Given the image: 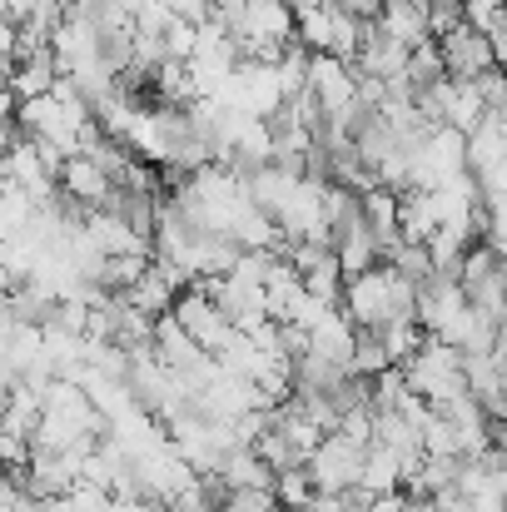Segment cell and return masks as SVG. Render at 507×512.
I'll return each mask as SVG.
<instances>
[{"mask_svg":"<svg viewBox=\"0 0 507 512\" xmlns=\"http://www.w3.org/2000/svg\"><path fill=\"white\" fill-rule=\"evenodd\" d=\"M15 324H20V319H15V304H10V289H5V294H0V343H5V334H10Z\"/></svg>","mask_w":507,"mask_h":512,"instance_id":"cell-27","label":"cell"},{"mask_svg":"<svg viewBox=\"0 0 507 512\" xmlns=\"http://www.w3.org/2000/svg\"><path fill=\"white\" fill-rule=\"evenodd\" d=\"M433 508L438 512H473V498H463L458 488H443V493L433 498Z\"/></svg>","mask_w":507,"mask_h":512,"instance_id":"cell-26","label":"cell"},{"mask_svg":"<svg viewBox=\"0 0 507 512\" xmlns=\"http://www.w3.org/2000/svg\"><path fill=\"white\" fill-rule=\"evenodd\" d=\"M304 90H309V100H314L334 125H343L348 110L358 105V70H353V60L314 55V60H309V80H304Z\"/></svg>","mask_w":507,"mask_h":512,"instance_id":"cell-6","label":"cell"},{"mask_svg":"<svg viewBox=\"0 0 507 512\" xmlns=\"http://www.w3.org/2000/svg\"><path fill=\"white\" fill-rule=\"evenodd\" d=\"M493 358L503 363V373H507V324H503V329H498V343H493Z\"/></svg>","mask_w":507,"mask_h":512,"instance_id":"cell-28","label":"cell"},{"mask_svg":"<svg viewBox=\"0 0 507 512\" xmlns=\"http://www.w3.org/2000/svg\"><path fill=\"white\" fill-rule=\"evenodd\" d=\"M60 189H65L70 199H80L85 209H105L110 194H115V174L105 170V165H95L90 155H65V165H60Z\"/></svg>","mask_w":507,"mask_h":512,"instance_id":"cell-9","label":"cell"},{"mask_svg":"<svg viewBox=\"0 0 507 512\" xmlns=\"http://www.w3.org/2000/svg\"><path fill=\"white\" fill-rule=\"evenodd\" d=\"M408 85H413V95H423V90H433L443 75H448V65H443V50H438V40L428 35L423 45H413V55H408Z\"/></svg>","mask_w":507,"mask_h":512,"instance_id":"cell-19","label":"cell"},{"mask_svg":"<svg viewBox=\"0 0 507 512\" xmlns=\"http://www.w3.org/2000/svg\"><path fill=\"white\" fill-rule=\"evenodd\" d=\"M334 254H338V264H343V274H363V269L378 264V234L368 229V219H358L353 229L338 234Z\"/></svg>","mask_w":507,"mask_h":512,"instance_id":"cell-17","label":"cell"},{"mask_svg":"<svg viewBox=\"0 0 507 512\" xmlns=\"http://www.w3.org/2000/svg\"><path fill=\"white\" fill-rule=\"evenodd\" d=\"M329 5H338L353 20H378V10H383V0H329Z\"/></svg>","mask_w":507,"mask_h":512,"instance_id":"cell-25","label":"cell"},{"mask_svg":"<svg viewBox=\"0 0 507 512\" xmlns=\"http://www.w3.org/2000/svg\"><path fill=\"white\" fill-rule=\"evenodd\" d=\"M254 453H259V458H264L274 473H284V468H299V463H304V453H299V448H294V443H289L279 428H274V418H269V428L254 438Z\"/></svg>","mask_w":507,"mask_h":512,"instance_id":"cell-22","label":"cell"},{"mask_svg":"<svg viewBox=\"0 0 507 512\" xmlns=\"http://www.w3.org/2000/svg\"><path fill=\"white\" fill-rule=\"evenodd\" d=\"M0 25H10V20H5V15H0Z\"/></svg>","mask_w":507,"mask_h":512,"instance_id":"cell-33","label":"cell"},{"mask_svg":"<svg viewBox=\"0 0 507 512\" xmlns=\"http://www.w3.org/2000/svg\"><path fill=\"white\" fill-rule=\"evenodd\" d=\"M398 368H403V383L418 398H428V403H448V398L468 393V383H463V353L453 343L433 339V334L418 343V353L408 363H398Z\"/></svg>","mask_w":507,"mask_h":512,"instance_id":"cell-2","label":"cell"},{"mask_svg":"<svg viewBox=\"0 0 507 512\" xmlns=\"http://www.w3.org/2000/svg\"><path fill=\"white\" fill-rule=\"evenodd\" d=\"M433 408V403H428ZM423 453L428 458H463V438H458V423L453 418H443L438 408L428 413V423H423Z\"/></svg>","mask_w":507,"mask_h":512,"instance_id":"cell-20","label":"cell"},{"mask_svg":"<svg viewBox=\"0 0 507 512\" xmlns=\"http://www.w3.org/2000/svg\"><path fill=\"white\" fill-rule=\"evenodd\" d=\"M274 498H279V508H314L319 488H314L309 468L299 463V468H284V473L274 478Z\"/></svg>","mask_w":507,"mask_h":512,"instance_id":"cell-21","label":"cell"},{"mask_svg":"<svg viewBox=\"0 0 507 512\" xmlns=\"http://www.w3.org/2000/svg\"><path fill=\"white\" fill-rule=\"evenodd\" d=\"M219 478L229 483V488H274V468L254 453V443H234L229 453H224V463H219Z\"/></svg>","mask_w":507,"mask_h":512,"instance_id":"cell-14","label":"cell"},{"mask_svg":"<svg viewBox=\"0 0 507 512\" xmlns=\"http://www.w3.org/2000/svg\"><path fill=\"white\" fill-rule=\"evenodd\" d=\"M463 304H468V294H463V284H458L453 274L423 279V284H418V324H423V334H443V324H448Z\"/></svg>","mask_w":507,"mask_h":512,"instance_id":"cell-10","label":"cell"},{"mask_svg":"<svg viewBox=\"0 0 507 512\" xmlns=\"http://www.w3.org/2000/svg\"><path fill=\"white\" fill-rule=\"evenodd\" d=\"M55 80H60V60H55V50L45 45V50H30V55H15V65H10V90H15V100H35V95H50L55 90Z\"/></svg>","mask_w":507,"mask_h":512,"instance_id":"cell-11","label":"cell"},{"mask_svg":"<svg viewBox=\"0 0 507 512\" xmlns=\"http://www.w3.org/2000/svg\"><path fill=\"white\" fill-rule=\"evenodd\" d=\"M338 309L348 314V324H353L358 334H378V329L393 324V319H418V284L403 279L393 264L378 259L373 269L348 274Z\"/></svg>","mask_w":507,"mask_h":512,"instance_id":"cell-1","label":"cell"},{"mask_svg":"<svg viewBox=\"0 0 507 512\" xmlns=\"http://www.w3.org/2000/svg\"><path fill=\"white\" fill-rule=\"evenodd\" d=\"M503 160H507V135L493 125V120H483V125L468 135V170L488 174L493 165H503Z\"/></svg>","mask_w":507,"mask_h":512,"instance_id":"cell-18","label":"cell"},{"mask_svg":"<svg viewBox=\"0 0 507 512\" xmlns=\"http://www.w3.org/2000/svg\"><path fill=\"white\" fill-rule=\"evenodd\" d=\"M169 314L189 329V339L199 343L204 353H214V358H219V353L234 343V334H239V329H234V319H229V314H224V309H219L199 284L179 289V299H174V309H169Z\"/></svg>","mask_w":507,"mask_h":512,"instance_id":"cell-5","label":"cell"},{"mask_svg":"<svg viewBox=\"0 0 507 512\" xmlns=\"http://www.w3.org/2000/svg\"><path fill=\"white\" fill-rule=\"evenodd\" d=\"M438 50H443V65H448V75L453 80H478L483 70H493L498 65V50H493V40L478 30V25H458L453 35H443L438 40Z\"/></svg>","mask_w":507,"mask_h":512,"instance_id":"cell-8","label":"cell"},{"mask_svg":"<svg viewBox=\"0 0 507 512\" xmlns=\"http://www.w3.org/2000/svg\"><path fill=\"white\" fill-rule=\"evenodd\" d=\"M125 299H130L140 314L160 319V314H169V309H174V299H179V284H174V279L165 274V264H155V259H150V269H145V274H140V279L125 289Z\"/></svg>","mask_w":507,"mask_h":512,"instance_id":"cell-13","label":"cell"},{"mask_svg":"<svg viewBox=\"0 0 507 512\" xmlns=\"http://www.w3.org/2000/svg\"><path fill=\"white\" fill-rule=\"evenodd\" d=\"M363 448H368V443H353L348 433H324V438H319V448L304 458V468H309L314 488H319V493H348V488H358Z\"/></svg>","mask_w":507,"mask_h":512,"instance_id":"cell-4","label":"cell"},{"mask_svg":"<svg viewBox=\"0 0 507 512\" xmlns=\"http://www.w3.org/2000/svg\"><path fill=\"white\" fill-rule=\"evenodd\" d=\"M358 488H363L368 498H378V493H398V488H403L398 453H393V448H383V443H368V448H363V473H358Z\"/></svg>","mask_w":507,"mask_h":512,"instance_id":"cell-16","label":"cell"},{"mask_svg":"<svg viewBox=\"0 0 507 512\" xmlns=\"http://www.w3.org/2000/svg\"><path fill=\"white\" fill-rule=\"evenodd\" d=\"M458 284H463L468 304H473L478 314H488V319L503 329L507 324V259L503 254H493L483 239H473L468 254H463Z\"/></svg>","mask_w":507,"mask_h":512,"instance_id":"cell-3","label":"cell"},{"mask_svg":"<svg viewBox=\"0 0 507 512\" xmlns=\"http://www.w3.org/2000/svg\"><path fill=\"white\" fill-rule=\"evenodd\" d=\"M378 25L413 50V45L428 40V5H423V0H388V5L378 10Z\"/></svg>","mask_w":507,"mask_h":512,"instance_id":"cell-15","label":"cell"},{"mask_svg":"<svg viewBox=\"0 0 507 512\" xmlns=\"http://www.w3.org/2000/svg\"><path fill=\"white\" fill-rule=\"evenodd\" d=\"M498 65H503V75H507V55H503V60H498Z\"/></svg>","mask_w":507,"mask_h":512,"instance_id":"cell-32","label":"cell"},{"mask_svg":"<svg viewBox=\"0 0 507 512\" xmlns=\"http://www.w3.org/2000/svg\"><path fill=\"white\" fill-rule=\"evenodd\" d=\"M383 368H393V358H388V348L378 334H358L353 343V363H348V373H363V378H378Z\"/></svg>","mask_w":507,"mask_h":512,"instance_id":"cell-24","label":"cell"},{"mask_svg":"<svg viewBox=\"0 0 507 512\" xmlns=\"http://www.w3.org/2000/svg\"><path fill=\"white\" fill-rule=\"evenodd\" d=\"M353 343H358V329L348 324V314H343V309H329V314L309 329V353L329 358V363H338V368H348V363H353Z\"/></svg>","mask_w":507,"mask_h":512,"instance_id":"cell-12","label":"cell"},{"mask_svg":"<svg viewBox=\"0 0 507 512\" xmlns=\"http://www.w3.org/2000/svg\"><path fill=\"white\" fill-rule=\"evenodd\" d=\"M403 512H438V508H433V498H408Z\"/></svg>","mask_w":507,"mask_h":512,"instance_id":"cell-29","label":"cell"},{"mask_svg":"<svg viewBox=\"0 0 507 512\" xmlns=\"http://www.w3.org/2000/svg\"><path fill=\"white\" fill-rule=\"evenodd\" d=\"M383 264H393V269H398L403 279H413V284L433 279V254H428V244H408V239H403V244H398Z\"/></svg>","mask_w":507,"mask_h":512,"instance_id":"cell-23","label":"cell"},{"mask_svg":"<svg viewBox=\"0 0 507 512\" xmlns=\"http://www.w3.org/2000/svg\"><path fill=\"white\" fill-rule=\"evenodd\" d=\"M5 80H10V70H5V65H0V90H5Z\"/></svg>","mask_w":507,"mask_h":512,"instance_id":"cell-31","label":"cell"},{"mask_svg":"<svg viewBox=\"0 0 507 512\" xmlns=\"http://www.w3.org/2000/svg\"><path fill=\"white\" fill-rule=\"evenodd\" d=\"M408 45L403 40H393L378 20H363V30H358V55H353V70L358 75H373V80H398L403 70H408Z\"/></svg>","mask_w":507,"mask_h":512,"instance_id":"cell-7","label":"cell"},{"mask_svg":"<svg viewBox=\"0 0 507 512\" xmlns=\"http://www.w3.org/2000/svg\"><path fill=\"white\" fill-rule=\"evenodd\" d=\"M284 5H289V10L299 15V10H309V5H324V0H284Z\"/></svg>","mask_w":507,"mask_h":512,"instance_id":"cell-30","label":"cell"}]
</instances>
